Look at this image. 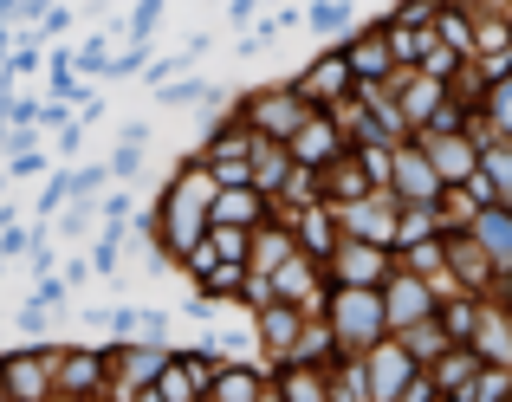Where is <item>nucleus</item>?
I'll list each match as a JSON object with an SVG mask.
<instances>
[{"instance_id":"obj_1","label":"nucleus","mask_w":512,"mask_h":402,"mask_svg":"<svg viewBox=\"0 0 512 402\" xmlns=\"http://www.w3.org/2000/svg\"><path fill=\"white\" fill-rule=\"evenodd\" d=\"M344 20H350V7H344V0H318V7H312V26H325V33H338Z\"/></svg>"}]
</instances>
